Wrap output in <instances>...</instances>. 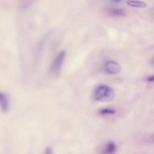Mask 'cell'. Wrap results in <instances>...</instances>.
Instances as JSON below:
<instances>
[{
	"label": "cell",
	"mask_w": 154,
	"mask_h": 154,
	"mask_svg": "<svg viewBox=\"0 0 154 154\" xmlns=\"http://www.w3.org/2000/svg\"><path fill=\"white\" fill-rule=\"evenodd\" d=\"M65 54V51H62L55 57L51 67V71L52 73L56 74L60 71L64 60Z\"/></svg>",
	"instance_id": "obj_2"
},
{
	"label": "cell",
	"mask_w": 154,
	"mask_h": 154,
	"mask_svg": "<svg viewBox=\"0 0 154 154\" xmlns=\"http://www.w3.org/2000/svg\"><path fill=\"white\" fill-rule=\"evenodd\" d=\"M126 3L129 6L137 8H144L147 6V4L144 2L134 0H128Z\"/></svg>",
	"instance_id": "obj_5"
},
{
	"label": "cell",
	"mask_w": 154,
	"mask_h": 154,
	"mask_svg": "<svg viewBox=\"0 0 154 154\" xmlns=\"http://www.w3.org/2000/svg\"><path fill=\"white\" fill-rule=\"evenodd\" d=\"M0 101L1 109L4 112H6L8 109V100L6 94L4 93L0 94Z\"/></svg>",
	"instance_id": "obj_4"
},
{
	"label": "cell",
	"mask_w": 154,
	"mask_h": 154,
	"mask_svg": "<svg viewBox=\"0 0 154 154\" xmlns=\"http://www.w3.org/2000/svg\"><path fill=\"white\" fill-rule=\"evenodd\" d=\"M148 81L149 82H154V75L149 77L147 79Z\"/></svg>",
	"instance_id": "obj_10"
},
{
	"label": "cell",
	"mask_w": 154,
	"mask_h": 154,
	"mask_svg": "<svg viewBox=\"0 0 154 154\" xmlns=\"http://www.w3.org/2000/svg\"><path fill=\"white\" fill-rule=\"evenodd\" d=\"M115 91L112 88L104 85L97 86L95 89L93 97L97 101L107 102L112 100L115 97Z\"/></svg>",
	"instance_id": "obj_1"
},
{
	"label": "cell",
	"mask_w": 154,
	"mask_h": 154,
	"mask_svg": "<svg viewBox=\"0 0 154 154\" xmlns=\"http://www.w3.org/2000/svg\"><path fill=\"white\" fill-rule=\"evenodd\" d=\"M116 111L114 109L109 108L103 109L100 112V113L103 115L113 114Z\"/></svg>",
	"instance_id": "obj_8"
},
{
	"label": "cell",
	"mask_w": 154,
	"mask_h": 154,
	"mask_svg": "<svg viewBox=\"0 0 154 154\" xmlns=\"http://www.w3.org/2000/svg\"><path fill=\"white\" fill-rule=\"evenodd\" d=\"M112 1L115 2H119L121 1V0H112Z\"/></svg>",
	"instance_id": "obj_11"
},
{
	"label": "cell",
	"mask_w": 154,
	"mask_h": 154,
	"mask_svg": "<svg viewBox=\"0 0 154 154\" xmlns=\"http://www.w3.org/2000/svg\"><path fill=\"white\" fill-rule=\"evenodd\" d=\"M116 146L115 143L112 141L108 142L106 146L105 151L107 154H113L116 152Z\"/></svg>",
	"instance_id": "obj_6"
},
{
	"label": "cell",
	"mask_w": 154,
	"mask_h": 154,
	"mask_svg": "<svg viewBox=\"0 0 154 154\" xmlns=\"http://www.w3.org/2000/svg\"><path fill=\"white\" fill-rule=\"evenodd\" d=\"M110 14L114 16H122L125 14V12L123 9H118L112 10Z\"/></svg>",
	"instance_id": "obj_7"
},
{
	"label": "cell",
	"mask_w": 154,
	"mask_h": 154,
	"mask_svg": "<svg viewBox=\"0 0 154 154\" xmlns=\"http://www.w3.org/2000/svg\"><path fill=\"white\" fill-rule=\"evenodd\" d=\"M45 153L46 154H50L52 152V149L49 147H47L45 149Z\"/></svg>",
	"instance_id": "obj_9"
},
{
	"label": "cell",
	"mask_w": 154,
	"mask_h": 154,
	"mask_svg": "<svg viewBox=\"0 0 154 154\" xmlns=\"http://www.w3.org/2000/svg\"><path fill=\"white\" fill-rule=\"evenodd\" d=\"M105 68L106 71L111 74H116L121 71L120 66L117 63L112 61H107L105 64Z\"/></svg>",
	"instance_id": "obj_3"
}]
</instances>
